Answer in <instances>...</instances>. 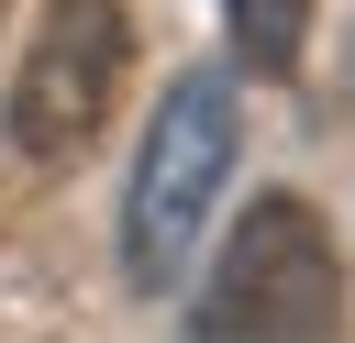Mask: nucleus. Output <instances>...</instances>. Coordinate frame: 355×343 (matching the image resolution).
Wrapping results in <instances>:
<instances>
[{
  "instance_id": "1",
  "label": "nucleus",
  "mask_w": 355,
  "mask_h": 343,
  "mask_svg": "<svg viewBox=\"0 0 355 343\" xmlns=\"http://www.w3.org/2000/svg\"><path fill=\"white\" fill-rule=\"evenodd\" d=\"M233 155H244V100H233L222 66H189L155 100V122L133 144V177H122V232L111 243H122V288L133 299H155V288H178L200 266V232L222 210Z\"/></svg>"
},
{
  "instance_id": "2",
  "label": "nucleus",
  "mask_w": 355,
  "mask_h": 343,
  "mask_svg": "<svg viewBox=\"0 0 355 343\" xmlns=\"http://www.w3.org/2000/svg\"><path fill=\"white\" fill-rule=\"evenodd\" d=\"M333 321H344L333 221H322L300 188H266V199L233 210L222 266L200 277L178 343H333Z\"/></svg>"
},
{
  "instance_id": "3",
  "label": "nucleus",
  "mask_w": 355,
  "mask_h": 343,
  "mask_svg": "<svg viewBox=\"0 0 355 343\" xmlns=\"http://www.w3.org/2000/svg\"><path fill=\"white\" fill-rule=\"evenodd\" d=\"M122 89H133V11L122 0H44L33 33H22L11 100H0L11 155L44 166V177L89 166L100 133H111V111H122Z\"/></svg>"
},
{
  "instance_id": "4",
  "label": "nucleus",
  "mask_w": 355,
  "mask_h": 343,
  "mask_svg": "<svg viewBox=\"0 0 355 343\" xmlns=\"http://www.w3.org/2000/svg\"><path fill=\"white\" fill-rule=\"evenodd\" d=\"M222 33L255 77H288L300 44H311V0H222Z\"/></svg>"
}]
</instances>
